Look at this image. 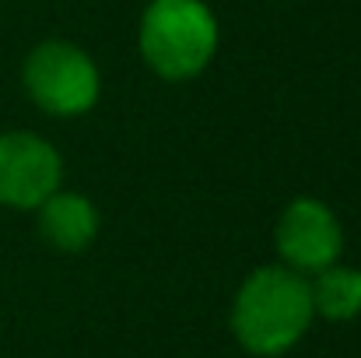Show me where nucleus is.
<instances>
[{
	"label": "nucleus",
	"instance_id": "obj_1",
	"mask_svg": "<svg viewBox=\"0 0 361 358\" xmlns=\"http://www.w3.org/2000/svg\"><path fill=\"white\" fill-rule=\"evenodd\" d=\"M316 309L309 295V278L267 263L256 267L235 292L232 302V334L249 355L277 358L291 352L312 327Z\"/></svg>",
	"mask_w": 361,
	"mask_h": 358
},
{
	"label": "nucleus",
	"instance_id": "obj_2",
	"mask_svg": "<svg viewBox=\"0 0 361 358\" xmlns=\"http://www.w3.org/2000/svg\"><path fill=\"white\" fill-rule=\"evenodd\" d=\"M137 46L158 78L190 81L218 53V18L204 0H151L140 14Z\"/></svg>",
	"mask_w": 361,
	"mask_h": 358
},
{
	"label": "nucleus",
	"instance_id": "obj_3",
	"mask_svg": "<svg viewBox=\"0 0 361 358\" xmlns=\"http://www.w3.org/2000/svg\"><path fill=\"white\" fill-rule=\"evenodd\" d=\"M21 81H25L28 99L42 113L60 119L85 117L102 95V74L95 60L67 39L39 42L25 56Z\"/></svg>",
	"mask_w": 361,
	"mask_h": 358
},
{
	"label": "nucleus",
	"instance_id": "obj_4",
	"mask_svg": "<svg viewBox=\"0 0 361 358\" xmlns=\"http://www.w3.org/2000/svg\"><path fill=\"white\" fill-rule=\"evenodd\" d=\"M60 179L63 162L46 137L32 130L0 133V208L35 211L49 193L60 190Z\"/></svg>",
	"mask_w": 361,
	"mask_h": 358
},
{
	"label": "nucleus",
	"instance_id": "obj_5",
	"mask_svg": "<svg viewBox=\"0 0 361 358\" xmlns=\"http://www.w3.org/2000/svg\"><path fill=\"white\" fill-rule=\"evenodd\" d=\"M274 246H277L284 267H291L298 274H319L323 267L341 260L344 229L323 201L295 197L274 225Z\"/></svg>",
	"mask_w": 361,
	"mask_h": 358
},
{
	"label": "nucleus",
	"instance_id": "obj_6",
	"mask_svg": "<svg viewBox=\"0 0 361 358\" xmlns=\"http://www.w3.org/2000/svg\"><path fill=\"white\" fill-rule=\"evenodd\" d=\"M35 215H39V236L56 253H81L99 236V211L85 193L56 190L35 208Z\"/></svg>",
	"mask_w": 361,
	"mask_h": 358
},
{
	"label": "nucleus",
	"instance_id": "obj_7",
	"mask_svg": "<svg viewBox=\"0 0 361 358\" xmlns=\"http://www.w3.org/2000/svg\"><path fill=\"white\" fill-rule=\"evenodd\" d=\"M309 295H312L316 316H323L330 323H348V320L361 316V270L330 263L319 274H312Z\"/></svg>",
	"mask_w": 361,
	"mask_h": 358
}]
</instances>
